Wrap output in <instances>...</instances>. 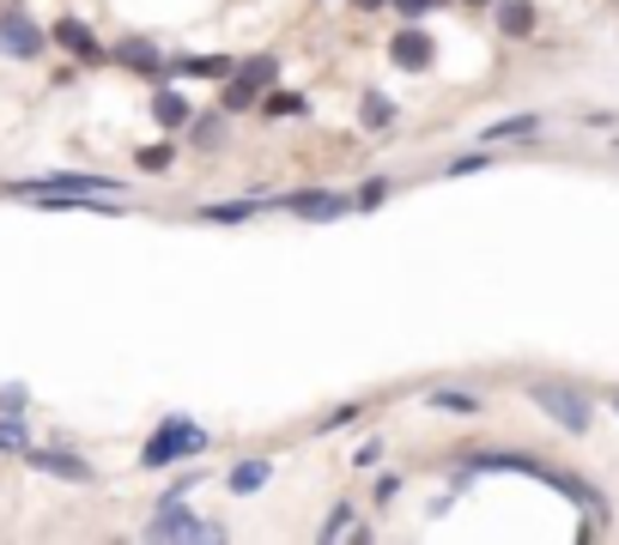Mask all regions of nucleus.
<instances>
[{"label":"nucleus","mask_w":619,"mask_h":545,"mask_svg":"<svg viewBox=\"0 0 619 545\" xmlns=\"http://www.w3.org/2000/svg\"><path fill=\"white\" fill-rule=\"evenodd\" d=\"M461 461H468V467L456 473V491L468 479H474V473H528V479H540V485H553L559 497H565V503H577L583 515L589 521H607V497L595 491L589 479H577V473H565V467H553V461H547V454H528V449H492V454H461Z\"/></svg>","instance_id":"f257e3e1"},{"label":"nucleus","mask_w":619,"mask_h":545,"mask_svg":"<svg viewBox=\"0 0 619 545\" xmlns=\"http://www.w3.org/2000/svg\"><path fill=\"white\" fill-rule=\"evenodd\" d=\"M207 449H213V430H207V425H195L188 413H164L159 430L140 442V467H146V473H164V467H176V461H195V454H207Z\"/></svg>","instance_id":"f03ea898"},{"label":"nucleus","mask_w":619,"mask_h":545,"mask_svg":"<svg viewBox=\"0 0 619 545\" xmlns=\"http://www.w3.org/2000/svg\"><path fill=\"white\" fill-rule=\"evenodd\" d=\"M523 394H528V406L535 413H547L565 437H589V425H595V401L577 389V382H559V376H535V382H523Z\"/></svg>","instance_id":"7ed1b4c3"},{"label":"nucleus","mask_w":619,"mask_h":545,"mask_svg":"<svg viewBox=\"0 0 619 545\" xmlns=\"http://www.w3.org/2000/svg\"><path fill=\"white\" fill-rule=\"evenodd\" d=\"M274 212L310 219V224H334V219H346V212H358V200L341 195V188H291V195H274Z\"/></svg>","instance_id":"20e7f679"},{"label":"nucleus","mask_w":619,"mask_h":545,"mask_svg":"<svg viewBox=\"0 0 619 545\" xmlns=\"http://www.w3.org/2000/svg\"><path fill=\"white\" fill-rule=\"evenodd\" d=\"M225 527L200 521L195 509H183V497H159V515L146 521V540H219Z\"/></svg>","instance_id":"39448f33"},{"label":"nucleus","mask_w":619,"mask_h":545,"mask_svg":"<svg viewBox=\"0 0 619 545\" xmlns=\"http://www.w3.org/2000/svg\"><path fill=\"white\" fill-rule=\"evenodd\" d=\"M389 61H396V73H432V61H437L432 31L420 19H401L396 37H389Z\"/></svg>","instance_id":"423d86ee"},{"label":"nucleus","mask_w":619,"mask_h":545,"mask_svg":"<svg viewBox=\"0 0 619 545\" xmlns=\"http://www.w3.org/2000/svg\"><path fill=\"white\" fill-rule=\"evenodd\" d=\"M43 43H49V31H43L25 7H7V13H0V55H13V61H37Z\"/></svg>","instance_id":"0eeeda50"},{"label":"nucleus","mask_w":619,"mask_h":545,"mask_svg":"<svg viewBox=\"0 0 619 545\" xmlns=\"http://www.w3.org/2000/svg\"><path fill=\"white\" fill-rule=\"evenodd\" d=\"M110 61L128 67V73H140L146 85H171V79H176V73H171V61L159 55V43H152V37H122L116 49H110Z\"/></svg>","instance_id":"6e6552de"},{"label":"nucleus","mask_w":619,"mask_h":545,"mask_svg":"<svg viewBox=\"0 0 619 545\" xmlns=\"http://www.w3.org/2000/svg\"><path fill=\"white\" fill-rule=\"evenodd\" d=\"M25 467L31 473H49V479H67V485H92L98 479V467H92V461H80L73 449H37V442L25 449Z\"/></svg>","instance_id":"1a4fd4ad"},{"label":"nucleus","mask_w":619,"mask_h":545,"mask_svg":"<svg viewBox=\"0 0 619 545\" xmlns=\"http://www.w3.org/2000/svg\"><path fill=\"white\" fill-rule=\"evenodd\" d=\"M49 43H61V49L73 55V61H85V67L110 61V49L98 43V31L85 25V19H73V13H67V19H55V25H49Z\"/></svg>","instance_id":"9d476101"},{"label":"nucleus","mask_w":619,"mask_h":545,"mask_svg":"<svg viewBox=\"0 0 619 545\" xmlns=\"http://www.w3.org/2000/svg\"><path fill=\"white\" fill-rule=\"evenodd\" d=\"M492 25H498L511 43H528L535 25H540V13H535V0H498V7H492Z\"/></svg>","instance_id":"9b49d317"},{"label":"nucleus","mask_w":619,"mask_h":545,"mask_svg":"<svg viewBox=\"0 0 619 545\" xmlns=\"http://www.w3.org/2000/svg\"><path fill=\"white\" fill-rule=\"evenodd\" d=\"M255 212H274V195H243V200H213V207H200L195 219L200 224H243V219H255Z\"/></svg>","instance_id":"f8f14e48"},{"label":"nucleus","mask_w":619,"mask_h":545,"mask_svg":"<svg viewBox=\"0 0 619 545\" xmlns=\"http://www.w3.org/2000/svg\"><path fill=\"white\" fill-rule=\"evenodd\" d=\"M152 121H159L164 134H183L188 121H195V109H188V97H183V91H171V85H152Z\"/></svg>","instance_id":"ddd939ff"},{"label":"nucleus","mask_w":619,"mask_h":545,"mask_svg":"<svg viewBox=\"0 0 619 545\" xmlns=\"http://www.w3.org/2000/svg\"><path fill=\"white\" fill-rule=\"evenodd\" d=\"M274 479V461L267 454H250V461H238V467L225 473V485H231V497H255L262 485Z\"/></svg>","instance_id":"4468645a"},{"label":"nucleus","mask_w":619,"mask_h":545,"mask_svg":"<svg viewBox=\"0 0 619 545\" xmlns=\"http://www.w3.org/2000/svg\"><path fill=\"white\" fill-rule=\"evenodd\" d=\"M171 73L176 79H231L238 73V61H231V55H176Z\"/></svg>","instance_id":"2eb2a0df"},{"label":"nucleus","mask_w":619,"mask_h":545,"mask_svg":"<svg viewBox=\"0 0 619 545\" xmlns=\"http://www.w3.org/2000/svg\"><path fill=\"white\" fill-rule=\"evenodd\" d=\"M535 134H540V116H535V109H523V116L486 121V128H480V146H504V140H535Z\"/></svg>","instance_id":"dca6fc26"},{"label":"nucleus","mask_w":619,"mask_h":545,"mask_svg":"<svg viewBox=\"0 0 619 545\" xmlns=\"http://www.w3.org/2000/svg\"><path fill=\"white\" fill-rule=\"evenodd\" d=\"M396 97H382V91H365V97H358V128L365 134H389L396 128Z\"/></svg>","instance_id":"f3484780"},{"label":"nucleus","mask_w":619,"mask_h":545,"mask_svg":"<svg viewBox=\"0 0 619 545\" xmlns=\"http://www.w3.org/2000/svg\"><path fill=\"white\" fill-rule=\"evenodd\" d=\"M425 406H432V413H449V418H480L486 413L480 394H468V389H425Z\"/></svg>","instance_id":"a211bd4d"},{"label":"nucleus","mask_w":619,"mask_h":545,"mask_svg":"<svg viewBox=\"0 0 619 545\" xmlns=\"http://www.w3.org/2000/svg\"><path fill=\"white\" fill-rule=\"evenodd\" d=\"M255 104H262V85H250L243 73H231L219 85V109H225V116H243V109H255Z\"/></svg>","instance_id":"6ab92c4d"},{"label":"nucleus","mask_w":619,"mask_h":545,"mask_svg":"<svg viewBox=\"0 0 619 545\" xmlns=\"http://www.w3.org/2000/svg\"><path fill=\"white\" fill-rule=\"evenodd\" d=\"M188 146H195V152H219L225 146V109H207V116L188 121Z\"/></svg>","instance_id":"aec40b11"},{"label":"nucleus","mask_w":619,"mask_h":545,"mask_svg":"<svg viewBox=\"0 0 619 545\" xmlns=\"http://www.w3.org/2000/svg\"><path fill=\"white\" fill-rule=\"evenodd\" d=\"M262 116L267 121H303V116H310V97H298V91H267V97H262Z\"/></svg>","instance_id":"412c9836"},{"label":"nucleus","mask_w":619,"mask_h":545,"mask_svg":"<svg viewBox=\"0 0 619 545\" xmlns=\"http://www.w3.org/2000/svg\"><path fill=\"white\" fill-rule=\"evenodd\" d=\"M346 533H353V540H358L353 503H334V509H329V521H322V527H317V540H322V545H334V540H346Z\"/></svg>","instance_id":"4be33fe9"},{"label":"nucleus","mask_w":619,"mask_h":545,"mask_svg":"<svg viewBox=\"0 0 619 545\" xmlns=\"http://www.w3.org/2000/svg\"><path fill=\"white\" fill-rule=\"evenodd\" d=\"M238 73L250 79V85L274 91V79H279V55H250V61H238Z\"/></svg>","instance_id":"5701e85b"},{"label":"nucleus","mask_w":619,"mask_h":545,"mask_svg":"<svg viewBox=\"0 0 619 545\" xmlns=\"http://www.w3.org/2000/svg\"><path fill=\"white\" fill-rule=\"evenodd\" d=\"M134 164H140L146 176H164V170L176 164V146H171V140H159V146H140V152H134Z\"/></svg>","instance_id":"b1692460"},{"label":"nucleus","mask_w":619,"mask_h":545,"mask_svg":"<svg viewBox=\"0 0 619 545\" xmlns=\"http://www.w3.org/2000/svg\"><path fill=\"white\" fill-rule=\"evenodd\" d=\"M389 195H396V182H389V176H365V182H358V195H353V200H358V212H377Z\"/></svg>","instance_id":"393cba45"},{"label":"nucleus","mask_w":619,"mask_h":545,"mask_svg":"<svg viewBox=\"0 0 619 545\" xmlns=\"http://www.w3.org/2000/svg\"><path fill=\"white\" fill-rule=\"evenodd\" d=\"M25 449H31L25 418H7V413H0V454H25Z\"/></svg>","instance_id":"a878e982"},{"label":"nucleus","mask_w":619,"mask_h":545,"mask_svg":"<svg viewBox=\"0 0 619 545\" xmlns=\"http://www.w3.org/2000/svg\"><path fill=\"white\" fill-rule=\"evenodd\" d=\"M480 170H492V152H486V146H480V152L449 158V164H444V176H480Z\"/></svg>","instance_id":"bb28decb"},{"label":"nucleus","mask_w":619,"mask_h":545,"mask_svg":"<svg viewBox=\"0 0 619 545\" xmlns=\"http://www.w3.org/2000/svg\"><path fill=\"white\" fill-rule=\"evenodd\" d=\"M358 413H365V406H358V401H346V406H334V413H322V418H317V430H322V437H334V430L358 425Z\"/></svg>","instance_id":"cd10ccee"},{"label":"nucleus","mask_w":619,"mask_h":545,"mask_svg":"<svg viewBox=\"0 0 619 545\" xmlns=\"http://www.w3.org/2000/svg\"><path fill=\"white\" fill-rule=\"evenodd\" d=\"M25 406H31L25 382H7V389H0V413H7V418H25Z\"/></svg>","instance_id":"c85d7f7f"},{"label":"nucleus","mask_w":619,"mask_h":545,"mask_svg":"<svg viewBox=\"0 0 619 545\" xmlns=\"http://www.w3.org/2000/svg\"><path fill=\"white\" fill-rule=\"evenodd\" d=\"M401 19H425V13H437V7H449V0H389Z\"/></svg>","instance_id":"c756f323"},{"label":"nucleus","mask_w":619,"mask_h":545,"mask_svg":"<svg viewBox=\"0 0 619 545\" xmlns=\"http://www.w3.org/2000/svg\"><path fill=\"white\" fill-rule=\"evenodd\" d=\"M377 461H382V437H365V442H358V454H353V467H377Z\"/></svg>","instance_id":"7c9ffc66"},{"label":"nucleus","mask_w":619,"mask_h":545,"mask_svg":"<svg viewBox=\"0 0 619 545\" xmlns=\"http://www.w3.org/2000/svg\"><path fill=\"white\" fill-rule=\"evenodd\" d=\"M200 479H207V473H200V467H188V473H183V479H176V485H171V491H164V497H188V491H195Z\"/></svg>","instance_id":"2f4dec72"},{"label":"nucleus","mask_w":619,"mask_h":545,"mask_svg":"<svg viewBox=\"0 0 619 545\" xmlns=\"http://www.w3.org/2000/svg\"><path fill=\"white\" fill-rule=\"evenodd\" d=\"M396 491H401V479H396V473H382V479H377V509L389 503V497H396Z\"/></svg>","instance_id":"473e14b6"},{"label":"nucleus","mask_w":619,"mask_h":545,"mask_svg":"<svg viewBox=\"0 0 619 545\" xmlns=\"http://www.w3.org/2000/svg\"><path fill=\"white\" fill-rule=\"evenodd\" d=\"M389 0H353V13H382Z\"/></svg>","instance_id":"72a5a7b5"},{"label":"nucleus","mask_w":619,"mask_h":545,"mask_svg":"<svg viewBox=\"0 0 619 545\" xmlns=\"http://www.w3.org/2000/svg\"><path fill=\"white\" fill-rule=\"evenodd\" d=\"M607 413H614V418H619V389H607Z\"/></svg>","instance_id":"f704fd0d"},{"label":"nucleus","mask_w":619,"mask_h":545,"mask_svg":"<svg viewBox=\"0 0 619 545\" xmlns=\"http://www.w3.org/2000/svg\"><path fill=\"white\" fill-rule=\"evenodd\" d=\"M468 7H498V0H468Z\"/></svg>","instance_id":"c9c22d12"},{"label":"nucleus","mask_w":619,"mask_h":545,"mask_svg":"<svg viewBox=\"0 0 619 545\" xmlns=\"http://www.w3.org/2000/svg\"><path fill=\"white\" fill-rule=\"evenodd\" d=\"M614 152H619V134H614Z\"/></svg>","instance_id":"e433bc0d"}]
</instances>
